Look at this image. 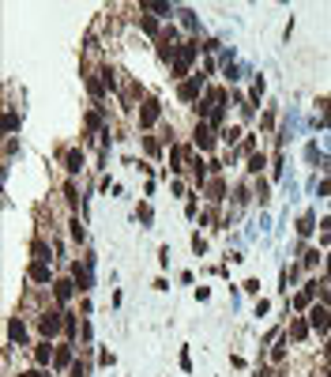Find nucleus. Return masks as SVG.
Returning <instances> with one entry per match:
<instances>
[{
  "mask_svg": "<svg viewBox=\"0 0 331 377\" xmlns=\"http://www.w3.org/2000/svg\"><path fill=\"white\" fill-rule=\"evenodd\" d=\"M309 324H313V332L324 336V332L331 328V313L324 309V305H313V313H309Z\"/></svg>",
  "mask_w": 331,
  "mask_h": 377,
  "instance_id": "1",
  "label": "nucleus"
},
{
  "mask_svg": "<svg viewBox=\"0 0 331 377\" xmlns=\"http://www.w3.org/2000/svg\"><path fill=\"white\" fill-rule=\"evenodd\" d=\"M192 57H196V45H181L177 49V64H173V75H185L188 64H192Z\"/></svg>",
  "mask_w": 331,
  "mask_h": 377,
  "instance_id": "2",
  "label": "nucleus"
},
{
  "mask_svg": "<svg viewBox=\"0 0 331 377\" xmlns=\"http://www.w3.org/2000/svg\"><path fill=\"white\" fill-rule=\"evenodd\" d=\"M155 121H158V102L147 98V102H143V110H139V125L147 129V125H155Z\"/></svg>",
  "mask_w": 331,
  "mask_h": 377,
  "instance_id": "3",
  "label": "nucleus"
},
{
  "mask_svg": "<svg viewBox=\"0 0 331 377\" xmlns=\"http://www.w3.org/2000/svg\"><path fill=\"white\" fill-rule=\"evenodd\" d=\"M196 147L200 151H211L215 147V132L207 129V125H196Z\"/></svg>",
  "mask_w": 331,
  "mask_h": 377,
  "instance_id": "4",
  "label": "nucleus"
},
{
  "mask_svg": "<svg viewBox=\"0 0 331 377\" xmlns=\"http://www.w3.org/2000/svg\"><path fill=\"white\" fill-rule=\"evenodd\" d=\"M38 328H42L45 336H57V328H60V313H45V317L38 320Z\"/></svg>",
  "mask_w": 331,
  "mask_h": 377,
  "instance_id": "5",
  "label": "nucleus"
},
{
  "mask_svg": "<svg viewBox=\"0 0 331 377\" xmlns=\"http://www.w3.org/2000/svg\"><path fill=\"white\" fill-rule=\"evenodd\" d=\"M200 87H203V79H200V75H196V79H188V83H181V98H185V102H192L196 94H200Z\"/></svg>",
  "mask_w": 331,
  "mask_h": 377,
  "instance_id": "6",
  "label": "nucleus"
},
{
  "mask_svg": "<svg viewBox=\"0 0 331 377\" xmlns=\"http://www.w3.org/2000/svg\"><path fill=\"white\" fill-rule=\"evenodd\" d=\"M30 279H34V283H49V268H45V261L30 264Z\"/></svg>",
  "mask_w": 331,
  "mask_h": 377,
  "instance_id": "7",
  "label": "nucleus"
},
{
  "mask_svg": "<svg viewBox=\"0 0 331 377\" xmlns=\"http://www.w3.org/2000/svg\"><path fill=\"white\" fill-rule=\"evenodd\" d=\"M64 166H68V174H79V166H83V155H79V151H68V155H64Z\"/></svg>",
  "mask_w": 331,
  "mask_h": 377,
  "instance_id": "8",
  "label": "nucleus"
},
{
  "mask_svg": "<svg viewBox=\"0 0 331 377\" xmlns=\"http://www.w3.org/2000/svg\"><path fill=\"white\" fill-rule=\"evenodd\" d=\"M53 287H57V298H60V302H68V298H72V287H75V283H72V279H60V283H53Z\"/></svg>",
  "mask_w": 331,
  "mask_h": 377,
  "instance_id": "9",
  "label": "nucleus"
},
{
  "mask_svg": "<svg viewBox=\"0 0 331 377\" xmlns=\"http://www.w3.org/2000/svg\"><path fill=\"white\" fill-rule=\"evenodd\" d=\"M72 276H75V283H79V290H90V276H87V272L79 268V264L72 268Z\"/></svg>",
  "mask_w": 331,
  "mask_h": 377,
  "instance_id": "10",
  "label": "nucleus"
},
{
  "mask_svg": "<svg viewBox=\"0 0 331 377\" xmlns=\"http://www.w3.org/2000/svg\"><path fill=\"white\" fill-rule=\"evenodd\" d=\"M290 336H294V339H305V336H309V324H305V320H294V324H290Z\"/></svg>",
  "mask_w": 331,
  "mask_h": 377,
  "instance_id": "11",
  "label": "nucleus"
},
{
  "mask_svg": "<svg viewBox=\"0 0 331 377\" xmlns=\"http://www.w3.org/2000/svg\"><path fill=\"white\" fill-rule=\"evenodd\" d=\"M34 261H49V245H45L42 238L34 242Z\"/></svg>",
  "mask_w": 331,
  "mask_h": 377,
  "instance_id": "12",
  "label": "nucleus"
},
{
  "mask_svg": "<svg viewBox=\"0 0 331 377\" xmlns=\"http://www.w3.org/2000/svg\"><path fill=\"white\" fill-rule=\"evenodd\" d=\"M34 358H38V366H45L49 358H53V351H49V343H42V347L34 351Z\"/></svg>",
  "mask_w": 331,
  "mask_h": 377,
  "instance_id": "13",
  "label": "nucleus"
},
{
  "mask_svg": "<svg viewBox=\"0 0 331 377\" xmlns=\"http://www.w3.org/2000/svg\"><path fill=\"white\" fill-rule=\"evenodd\" d=\"M23 336H27V328H23V320H12V339H19V343H23Z\"/></svg>",
  "mask_w": 331,
  "mask_h": 377,
  "instance_id": "14",
  "label": "nucleus"
},
{
  "mask_svg": "<svg viewBox=\"0 0 331 377\" xmlns=\"http://www.w3.org/2000/svg\"><path fill=\"white\" fill-rule=\"evenodd\" d=\"M68 362H72V351L60 347V351H57V366H68Z\"/></svg>",
  "mask_w": 331,
  "mask_h": 377,
  "instance_id": "15",
  "label": "nucleus"
},
{
  "mask_svg": "<svg viewBox=\"0 0 331 377\" xmlns=\"http://www.w3.org/2000/svg\"><path fill=\"white\" fill-rule=\"evenodd\" d=\"M260 166H263V155H252V159H248V170H252V174H260Z\"/></svg>",
  "mask_w": 331,
  "mask_h": 377,
  "instance_id": "16",
  "label": "nucleus"
},
{
  "mask_svg": "<svg viewBox=\"0 0 331 377\" xmlns=\"http://www.w3.org/2000/svg\"><path fill=\"white\" fill-rule=\"evenodd\" d=\"M297 230H301V234H313V215H305V219H301V226H297Z\"/></svg>",
  "mask_w": 331,
  "mask_h": 377,
  "instance_id": "17",
  "label": "nucleus"
},
{
  "mask_svg": "<svg viewBox=\"0 0 331 377\" xmlns=\"http://www.w3.org/2000/svg\"><path fill=\"white\" fill-rule=\"evenodd\" d=\"M23 377H45V374H38V370H30V374H23Z\"/></svg>",
  "mask_w": 331,
  "mask_h": 377,
  "instance_id": "18",
  "label": "nucleus"
},
{
  "mask_svg": "<svg viewBox=\"0 0 331 377\" xmlns=\"http://www.w3.org/2000/svg\"><path fill=\"white\" fill-rule=\"evenodd\" d=\"M324 355H328V358H331V339H328V347H324Z\"/></svg>",
  "mask_w": 331,
  "mask_h": 377,
  "instance_id": "19",
  "label": "nucleus"
},
{
  "mask_svg": "<svg viewBox=\"0 0 331 377\" xmlns=\"http://www.w3.org/2000/svg\"><path fill=\"white\" fill-rule=\"evenodd\" d=\"M320 377H331V374H320Z\"/></svg>",
  "mask_w": 331,
  "mask_h": 377,
  "instance_id": "20",
  "label": "nucleus"
}]
</instances>
